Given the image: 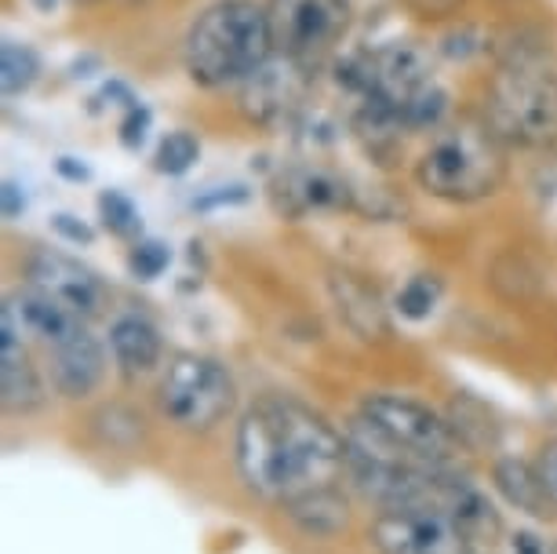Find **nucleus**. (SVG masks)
<instances>
[{"instance_id":"f3484780","label":"nucleus","mask_w":557,"mask_h":554,"mask_svg":"<svg viewBox=\"0 0 557 554\" xmlns=\"http://www.w3.org/2000/svg\"><path fill=\"white\" fill-rule=\"evenodd\" d=\"M445 420L456 434V442L462 453L470 456H485L499 445V420L485 402L474 394H456L445 409Z\"/></svg>"},{"instance_id":"ddd939ff","label":"nucleus","mask_w":557,"mask_h":554,"mask_svg":"<svg viewBox=\"0 0 557 554\" xmlns=\"http://www.w3.org/2000/svg\"><path fill=\"white\" fill-rule=\"evenodd\" d=\"M299 73L307 70H299L296 62L281 56H273L267 66L251 73L245 85H240V110L248 113V121L267 124L273 118H281L299 96Z\"/></svg>"},{"instance_id":"2eb2a0df","label":"nucleus","mask_w":557,"mask_h":554,"mask_svg":"<svg viewBox=\"0 0 557 554\" xmlns=\"http://www.w3.org/2000/svg\"><path fill=\"white\" fill-rule=\"evenodd\" d=\"M492 482H496V493L507 500L510 507H518L521 515L529 518H550L557 504L546 493L540 470H535V459H521V456H499L492 464Z\"/></svg>"},{"instance_id":"f8f14e48","label":"nucleus","mask_w":557,"mask_h":554,"mask_svg":"<svg viewBox=\"0 0 557 554\" xmlns=\"http://www.w3.org/2000/svg\"><path fill=\"white\" fill-rule=\"evenodd\" d=\"M273 208L288 219H302L310 212H343L354 205L343 180L324 169H292L273 183Z\"/></svg>"},{"instance_id":"2f4dec72","label":"nucleus","mask_w":557,"mask_h":554,"mask_svg":"<svg viewBox=\"0 0 557 554\" xmlns=\"http://www.w3.org/2000/svg\"><path fill=\"white\" fill-rule=\"evenodd\" d=\"M34 4L40 12H51V8H59V4H91V0H34Z\"/></svg>"},{"instance_id":"4468645a","label":"nucleus","mask_w":557,"mask_h":554,"mask_svg":"<svg viewBox=\"0 0 557 554\" xmlns=\"http://www.w3.org/2000/svg\"><path fill=\"white\" fill-rule=\"evenodd\" d=\"M110 354L121 376H128V380L150 376L164 358L161 329L146 313H121L110 321Z\"/></svg>"},{"instance_id":"bb28decb","label":"nucleus","mask_w":557,"mask_h":554,"mask_svg":"<svg viewBox=\"0 0 557 554\" xmlns=\"http://www.w3.org/2000/svg\"><path fill=\"white\" fill-rule=\"evenodd\" d=\"M405 8L419 19H448L462 8V0H405Z\"/></svg>"},{"instance_id":"393cba45","label":"nucleus","mask_w":557,"mask_h":554,"mask_svg":"<svg viewBox=\"0 0 557 554\" xmlns=\"http://www.w3.org/2000/svg\"><path fill=\"white\" fill-rule=\"evenodd\" d=\"M51 230H55L62 242H70V245H91V242H96V230H91L88 223H81V219L70 216V212L51 216Z\"/></svg>"},{"instance_id":"20e7f679","label":"nucleus","mask_w":557,"mask_h":554,"mask_svg":"<svg viewBox=\"0 0 557 554\" xmlns=\"http://www.w3.org/2000/svg\"><path fill=\"white\" fill-rule=\"evenodd\" d=\"M507 180L503 143L485 121H462L441 128L416 161V183L448 205H470L492 197Z\"/></svg>"},{"instance_id":"7ed1b4c3","label":"nucleus","mask_w":557,"mask_h":554,"mask_svg":"<svg viewBox=\"0 0 557 554\" xmlns=\"http://www.w3.org/2000/svg\"><path fill=\"white\" fill-rule=\"evenodd\" d=\"M485 124L503 146H546L557 135V70L543 51H510L488 81Z\"/></svg>"},{"instance_id":"7c9ffc66","label":"nucleus","mask_w":557,"mask_h":554,"mask_svg":"<svg viewBox=\"0 0 557 554\" xmlns=\"http://www.w3.org/2000/svg\"><path fill=\"white\" fill-rule=\"evenodd\" d=\"M513 554H543V543L535 532H518L513 537Z\"/></svg>"},{"instance_id":"9d476101","label":"nucleus","mask_w":557,"mask_h":554,"mask_svg":"<svg viewBox=\"0 0 557 554\" xmlns=\"http://www.w3.org/2000/svg\"><path fill=\"white\" fill-rule=\"evenodd\" d=\"M45 376L34 365V354L26 347L15 313L4 307V313H0V405L12 416H29L45 409Z\"/></svg>"},{"instance_id":"4be33fe9","label":"nucleus","mask_w":557,"mask_h":554,"mask_svg":"<svg viewBox=\"0 0 557 554\" xmlns=\"http://www.w3.org/2000/svg\"><path fill=\"white\" fill-rule=\"evenodd\" d=\"M437 299H441V281L434 274H416L397 292V313L408 321H426L437 310Z\"/></svg>"},{"instance_id":"cd10ccee","label":"nucleus","mask_w":557,"mask_h":554,"mask_svg":"<svg viewBox=\"0 0 557 554\" xmlns=\"http://www.w3.org/2000/svg\"><path fill=\"white\" fill-rule=\"evenodd\" d=\"M23 212H26V197L18 190V183L8 180L4 183V219H18Z\"/></svg>"},{"instance_id":"f257e3e1","label":"nucleus","mask_w":557,"mask_h":554,"mask_svg":"<svg viewBox=\"0 0 557 554\" xmlns=\"http://www.w3.org/2000/svg\"><path fill=\"white\" fill-rule=\"evenodd\" d=\"M237 475L251 496L281 504L335 485L346 470V434L288 394L259 398L237 423Z\"/></svg>"},{"instance_id":"b1692460","label":"nucleus","mask_w":557,"mask_h":554,"mask_svg":"<svg viewBox=\"0 0 557 554\" xmlns=\"http://www.w3.org/2000/svg\"><path fill=\"white\" fill-rule=\"evenodd\" d=\"M150 121L153 113L143 107V102H132V107H124V118H121V146L124 150H139L146 143V132H150Z\"/></svg>"},{"instance_id":"6e6552de","label":"nucleus","mask_w":557,"mask_h":554,"mask_svg":"<svg viewBox=\"0 0 557 554\" xmlns=\"http://www.w3.org/2000/svg\"><path fill=\"white\" fill-rule=\"evenodd\" d=\"M368 540L380 554H470L474 540L445 507H394L372 518Z\"/></svg>"},{"instance_id":"5701e85b","label":"nucleus","mask_w":557,"mask_h":554,"mask_svg":"<svg viewBox=\"0 0 557 554\" xmlns=\"http://www.w3.org/2000/svg\"><path fill=\"white\" fill-rule=\"evenodd\" d=\"M172 263V248L164 242H153V237H139L128 253V270L135 281H157Z\"/></svg>"},{"instance_id":"f03ea898","label":"nucleus","mask_w":557,"mask_h":554,"mask_svg":"<svg viewBox=\"0 0 557 554\" xmlns=\"http://www.w3.org/2000/svg\"><path fill=\"white\" fill-rule=\"evenodd\" d=\"M270 59V15L256 0H215L183 37V70L205 91L240 88Z\"/></svg>"},{"instance_id":"c85d7f7f","label":"nucleus","mask_w":557,"mask_h":554,"mask_svg":"<svg viewBox=\"0 0 557 554\" xmlns=\"http://www.w3.org/2000/svg\"><path fill=\"white\" fill-rule=\"evenodd\" d=\"M248 201V190L245 186H226V194H215V197H201L194 201L197 208H208V205H245Z\"/></svg>"},{"instance_id":"0eeeda50","label":"nucleus","mask_w":557,"mask_h":554,"mask_svg":"<svg viewBox=\"0 0 557 554\" xmlns=\"http://www.w3.org/2000/svg\"><path fill=\"white\" fill-rule=\"evenodd\" d=\"M361 416L380 427L394 445H401L416 459H426V464L451 467L462 453L445 413H434L426 402L408 398V394H368L361 402Z\"/></svg>"},{"instance_id":"a878e982","label":"nucleus","mask_w":557,"mask_h":554,"mask_svg":"<svg viewBox=\"0 0 557 554\" xmlns=\"http://www.w3.org/2000/svg\"><path fill=\"white\" fill-rule=\"evenodd\" d=\"M535 470H540L546 493H550V500L557 504V442H546L540 448V456H535Z\"/></svg>"},{"instance_id":"39448f33","label":"nucleus","mask_w":557,"mask_h":554,"mask_svg":"<svg viewBox=\"0 0 557 554\" xmlns=\"http://www.w3.org/2000/svg\"><path fill=\"white\" fill-rule=\"evenodd\" d=\"M237 383L219 358L183 350L164 365L157 383V409L186 434H208L234 413Z\"/></svg>"},{"instance_id":"dca6fc26","label":"nucleus","mask_w":557,"mask_h":554,"mask_svg":"<svg viewBox=\"0 0 557 554\" xmlns=\"http://www.w3.org/2000/svg\"><path fill=\"white\" fill-rule=\"evenodd\" d=\"M288 521L310 540H332L350 529V500L339 493V485H324L313 493H302L285 504Z\"/></svg>"},{"instance_id":"9b49d317","label":"nucleus","mask_w":557,"mask_h":554,"mask_svg":"<svg viewBox=\"0 0 557 554\" xmlns=\"http://www.w3.org/2000/svg\"><path fill=\"white\" fill-rule=\"evenodd\" d=\"M48 361H51V386L70 402L91 398L102 386V380H107V350L88 332V325L73 329L66 340L48 347Z\"/></svg>"},{"instance_id":"a211bd4d","label":"nucleus","mask_w":557,"mask_h":554,"mask_svg":"<svg viewBox=\"0 0 557 554\" xmlns=\"http://www.w3.org/2000/svg\"><path fill=\"white\" fill-rule=\"evenodd\" d=\"M332 288H335V303H339L343 321L361 340H380V336L391 332L380 296H375V288H368L361 278L339 274V278H332Z\"/></svg>"},{"instance_id":"6ab92c4d","label":"nucleus","mask_w":557,"mask_h":554,"mask_svg":"<svg viewBox=\"0 0 557 554\" xmlns=\"http://www.w3.org/2000/svg\"><path fill=\"white\" fill-rule=\"evenodd\" d=\"M40 77V56L29 45H18V40H4L0 48V85H4V96L15 99L37 85Z\"/></svg>"},{"instance_id":"c756f323","label":"nucleus","mask_w":557,"mask_h":554,"mask_svg":"<svg viewBox=\"0 0 557 554\" xmlns=\"http://www.w3.org/2000/svg\"><path fill=\"white\" fill-rule=\"evenodd\" d=\"M55 169H59V175H66V180H73V183H84L91 175L88 169H84V164H73V157H59Z\"/></svg>"},{"instance_id":"412c9836","label":"nucleus","mask_w":557,"mask_h":554,"mask_svg":"<svg viewBox=\"0 0 557 554\" xmlns=\"http://www.w3.org/2000/svg\"><path fill=\"white\" fill-rule=\"evenodd\" d=\"M99 219H102V226H107L113 237H124V242H139L143 219H139V208H135V201H132L128 194L102 190L99 194Z\"/></svg>"},{"instance_id":"1a4fd4ad","label":"nucleus","mask_w":557,"mask_h":554,"mask_svg":"<svg viewBox=\"0 0 557 554\" xmlns=\"http://www.w3.org/2000/svg\"><path fill=\"white\" fill-rule=\"evenodd\" d=\"M26 285L45 292L66 307L70 313H77L81 321H91L107 310L110 288L102 285V278L91 267H84L81 259H73L59 248H34L26 259Z\"/></svg>"},{"instance_id":"423d86ee","label":"nucleus","mask_w":557,"mask_h":554,"mask_svg":"<svg viewBox=\"0 0 557 554\" xmlns=\"http://www.w3.org/2000/svg\"><path fill=\"white\" fill-rule=\"evenodd\" d=\"M273 56L313 73L324 66L350 29V0H267Z\"/></svg>"},{"instance_id":"aec40b11","label":"nucleus","mask_w":557,"mask_h":554,"mask_svg":"<svg viewBox=\"0 0 557 554\" xmlns=\"http://www.w3.org/2000/svg\"><path fill=\"white\" fill-rule=\"evenodd\" d=\"M197 157H201V143H197V135L186 132V128H175L157 143L153 169L161 175H186L197 164Z\"/></svg>"}]
</instances>
